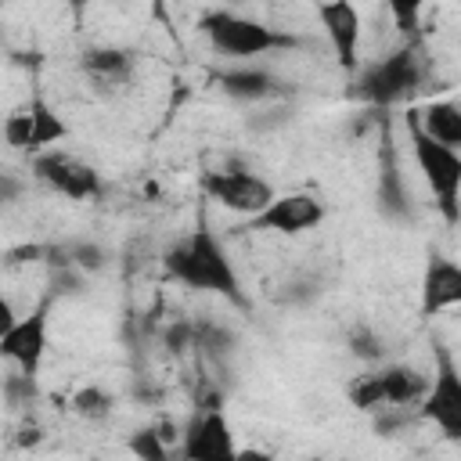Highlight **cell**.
Here are the masks:
<instances>
[{
    "mask_svg": "<svg viewBox=\"0 0 461 461\" xmlns=\"http://www.w3.org/2000/svg\"><path fill=\"white\" fill-rule=\"evenodd\" d=\"M375 371H378L382 411H407V407H418L421 403V396L429 389V378L418 367H411V364H389V367H375Z\"/></svg>",
    "mask_w": 461,
    "mask_h": 461,
    "instance_id": "15",
    "label": "cell"
},
{
    "mask_svg": "<svg viewBox=\"0 0 461 461\" xmlns=\"http://www.w3.org/2000/svg\"><path fill=\"white\" fill-rule=\"evenodd\" d=\"M382 7L393 14L396 29L400 32H418V22H421V11H425V0H382Z\"/></svg>",
    "mask_w": 461,
    "mask_h": 461,
    "instance_id": "19",
    "label": "cell"
},
{
    "mask_svg": "<svg viewBox=\"0 0 461 461\" xmlns=\"http://www.w3.org/2000/svg\"><path fill=\"white\" fill-rule=\"evenodd\" d=\"M414 122L439 144L447 148H461V108L454 101H432L421 112H411Z\"/></svg>",
    "mask_w": 461,
    "mask_h": 461,
    "instance_id": "17",
    "label": "cell"
},
{
    "mask_svg": "<svg viewBox=\"0 0 461 461\" xmlns=\"http://www.w3.org/2000/svg\"><path fill=\"white\" fill-rule=\"evenodd\" d=\"M421 83V65H418V54L411 47H400L393 54H385L382 61L367 65L357 79V94L367 101V104H378V108H389V104H400L407 101Z\"/></svg>",
    "mask_w": 461,
    "mask_h": 461,
    "instance_id": "4",
    "label": "cell"
},
{
    "mask_svg": "<svg viewBox=\"0 0 461 461\" xmlns=\"http://www.w3.org/2000/svg\"><path fill=\"white\" fill-rule=\"evenodd\" d=\"M14 317H18V313H14V303H11V299H7V292L0 288V335L14 324Z\"/></svg>",
    "mask_w": 461,
    "mask_h": 461,
    "instance_id": "24",
    "label": "cell"
},
{
    "mask_svg": "<svg viewBox=\"0 0 461 461\" xmlns=\"http://www.w3.org/2000/svg\"><path fill=\"white\" fill-rule=\"evenodd\" d=\"M313 11H317L321 32H324L335 61L346 72H357L360 68V40H364V22H360L357 4L353 0H321Z\"/></svg>",
    "mask_w": 461,
    "mask_h": 461,
    "instance_id": "11",
    "label": "cell"
},
{
    "mask_svg": "<svg viewBox=\"0 0 461 461\" xmlns=\"http://www.w3.org/2000/svg\"><path fill=\"white\" fill-rule=\"evenodd\" d=\"M418 414L432 421L447 439H461V371L447 349L436 353V375L418 403Z\"/></svg>",
    "mask_w": 461,
    "mask_h": 461,
    "instance_id": "7",
    "label": "cell"
},
{
    "mask_svg": "<svg viewBox=\"0 0 461 461\" xmlns=\"http://www.w3.org/2000/svg\"><path fill=\"white\" fill-rule=\"evenodd\" d=\"M158 436H162L158 429H137V432L130 436V450H133L137 457H148V461H162V457H169V447H166Z\"/></svg>",
    "mask_w": 461,
    "mask_h": 461,
    "instance_id": "20",
    "label": "cell"
},
{
    "mask_svg": "<svg viewBox=\"0 0 461 461\" xmlns=\"http://www.w3.org/2000/svg\"><path fill=\"white\" fill-rule=\"evenodd\" d=\"M461 303V267L443 256H429L421 274V313H443Z\"/></svg>",
    "mask_w": 461,
    "mask_h": 461,
    "instance_id": "13",
    "label": "cell"
},
{
    "mask_svg": "<svg viewBox=\"0 0 461 461\" xmlns=\"http://www.w3.org/2000/svg\"><path fill=\"white\" fill-rule=\"evenodd\" d=\"M68 263L79 267V270H101V267H104V252H101L94 241H86V245H76V249H72Z\"/></svg>",
    "mask_w": 461,
    "mask_h": 461,
    "instance_id": "21",
    "label": "cell"
},
{
    "mask_svg": "<svg viewBox=\"0 0 461 461\" xmlns=\"http://www.w3.org/2000/svg\"><path fill=\"white\" fill-rule=\"evenodd\" d=\"M79 68L83 76L101 86V90H115V86H126L133 79V68H137V58L126 50V47H90L83 50L79 58Z\"/></svg>",
    "mask_w": 461,
    "mask_h": 461,
    "instance_id": "14",
    "label": "cell"
},
{
    "mask_svg": "<svg viewBox=\"0 0 461 461\" xmlns=\"http://www.w3.org/2000/svg\"><path fill=\"white\" fill-rule=\"evenodd\" d=\"M166 270L173 281H180L191 292L223 295L230 303H245L238 267L230 263L223 241L209 227H194L166 252Z\"/></svg>",
    "mask_w": 461,
    "mask_h": 461,
    "instance_id": "1",
    "label": "cell"
},
{
    "mask_svg": "<svg viewBox=\"0 0 461 461\" xmlns=\"http://www.w3.org/2000/svg\"><path fill=\"white\" fill-rule=\"evenodd\" d=\"M32 176L68 202H94L104 187L101 173L90 162H83L61 148H47V151L32 155Z\"/></svg>",
    "mask_w": 461,
    "mask_h": 461,
    "instance_id": "6",
    "label": "cell"
},
{
    "mask_svg": "<svg viewBox=\"0 0 461 461\" xmlns=\"http://www.w3.org/2000/svg\"><path fill=\"white\" fill-rule=\"evenodd\" d=\"M349 339H353V353L364 357V360H371V357L382 353V349H378V335H371V331H353Z\"/></svg>",
    "mask_w": 461,
    "mask_h": 461,
    "instance_id": "22",
    "label": "cell"
},
{
    "mask_svg": "<svg viewBox=\"0 0 461 461\" xmlns=\"http://www.w3.org/2000/svg\"><path fill=\"white\" fill-rule=\"evenodd\" d=\"M180 454L187 461H234L238 457L230 421L216 403H209L187 421V429L180 432Z\"/></svg>",
    "mask_w": 461,
    "mask_h": 461,
    "instance_id": "10",
    "label": "cell"
},
{
    "mask_svg": "<svg viewBox=\"0 0 461 461\" xmlns=\"http://www.w3.org/2000/svg\"><path fill=\"white\" fill-rule=\"evenodd\" d=\"M220 86L227 97L234 101H245V104H256V101H270L281 94V83L274 79V72L259 68V65H230L223 76H220Z\"/></svg>",
    "mask_w": 461,
    "mask_h": 461,
    "instance_id": "16",
    "label": "cell"
},
{
    "mask_svg": "<svg viewBox=\"0 0 461 461\" xmlns=\"http://www.w3.org/2000/svg\"><path fill=\"white\" fill-rule=\"evenodd\" d=\"M407 130H411V151H414L418 173H421L425 184L432 187L443 220L454 227V223H457V212H461V209H457V198H461V155H457V148H447V144L432 140V137L414 122V115H407Z\"/></svg>",
    "mask_w": 461,
    "mask_h": 461,
    "instance_id": "3",
    "label": "cell"
},
{
    "mask_svg": "<svg viewBox=\"0 0 461 461\" xmlns=\"http://www.w3.org/2000/svg\"><path fill=\"white\" fill-rule=\"evenodd\" d=\"M18 194H22V180L11 176V173H0V202L7 205V202H14Z\"/></svg>",
    "mask_w": 461,
    "mask_h": 461,
    "instance_id": "23",
    "label": "cell"
},
{
    "mask_svg": "<svg viewBox=\"0 0 461 461\" xmlns=\"http://www.w3.org/2000/svg\"><path fill=\"white\" fill-rule=\"evenodd\" d=\"M198 29L205 32L209 47L223 58H234V61H252V58H267L274 50H292L299 47L303 40L292 36V32H281L259 18H249V14H238V11H205L198 18Z\"/></svg>",
    "mask_w": 461,
    "mask_h": 461,
    "instance_id": "2",
    "label": "cell"
},
{
    "mask_svg": "<svg viewBox=\"0 0 461 461\" xmlns=\"http://www.w3.org/2000/svg\"><path fill=\"white\" fill-rule=\"evenodd\" d=\"M0 357L14 364L22 375H36L47 357V303H40L32 313L14 317V324L0 335Z\"/></svg>",
    "mask_w": 461,
    "mask_h": 461,
    "instance_id": "12",
    "label": "cell"
},
{
    "mask_svg": "<svg viewBox=\"0 0 461 461\" xmlns=\"http://www.w3.org/2000/svg\"><path fill=\"white\" fill-rule=\"evenodd\" d=\"M202 191L216 205L238 212V216H256L277 194L270 180H263L259 173H249V169H216V173H205L202 176Z\"/></svg>",
    "mask_w": 461,
    "mask_h": 461,
    "instance_id": "9",
    "label": "cell"
},
{
    "mask_svg": "<svg viewBox=\"0 0 461 461\" xmlns=\"http://www.w3.org/2000/svg\"><path fill=\"white\" fill-rule=\"evenodd\" d=\"M65 137H68L65 119L43 97H29L25 104H18L4 119V140H7V148L25 151V155H40V151L61 144Z\"/></svg>",
    "mask_w": 461,
    "mask_h": 461,
    "instance_id": "5",
    "label": "cell"
},
{
    "mask_svg": "<svg viewBox=\"0 0 461 461\" xmlns=\"http://www.w3.org/2000/svg\"><path fill=\"white\" fill-rule=\"evenodd\" d=\"M324 220V202L310 191H288V194H274L256 216H249V230H267V234H306L313 227H321Z\"/></svg>",
    "mask_w": 461,
    "mask_h": 461,
    "instance_id": "8",
    "label": "cell"
},
{
    "mask_svg": "<svg viewBox=\"0 0 461 461\" xmlns=\"http://www.w3.org/2000/svg\"><path fill=\"white\" fill-rule=\"evenodd\" d=\"M112 407H115V400H112V393H104L101 385H83V389L72 396V411H76L79 418H86V421L108 418Z\"/></svg>",
    "mask_w": 461,
    "mask_h": 461,
    "instance_id": "18",
    "label": "cell"
}]
</instances>
